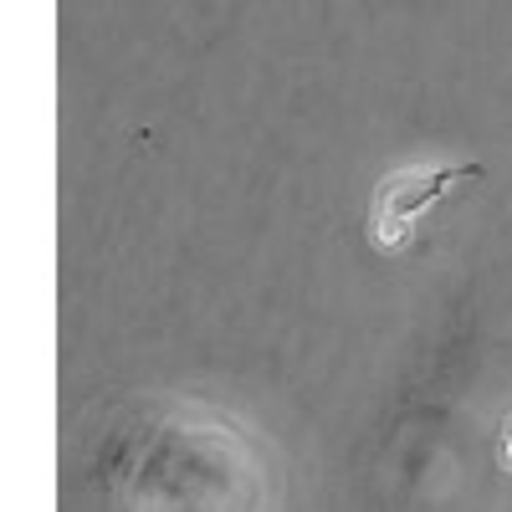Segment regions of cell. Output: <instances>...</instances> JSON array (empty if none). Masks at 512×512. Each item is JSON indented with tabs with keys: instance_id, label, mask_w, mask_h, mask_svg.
<instances>
[{
	"instance_id": "obj_1",
	"label": "cell",
	"mask_w": 512,
	"mask_h": 512,
	"mask_svg": "<svg viewBox=\"0 0 512 512\" xmlns=\"http://www.w3.org/2000/svg\"><path fill=\"white\" fill-rule=\"evenodd\" d=\"M113 512H282L277 456L221 405H149L113 436Z\"/></svg>"
},
{
	"instance_id": "obj_2",
	"label": "cell",
	"mask_w": 512,
	"mask_h": 512,
	"mask_svg": "<svg viewBox=\"0 0 512 512\" xmlns=\"http://www.w3.org/2000/svg\"><path fill=\"white\" fill-rule=\"evenodd\" d=\"M461 180H482V164H405V169H390L369 195V241L384 256L405 251L415 241L420 216L436 200H446Z\"/></svg>"
},
{
	"instance_id": "obj_3",
	"label": "cell",
	"mask_w": 512,
	"mask_h": 512,
	"mask_svg": "<svg viewBox=\"0 0 512 512\" xmlns=\"http://www.w3.org/2000/svg\"><path fill=\"white\" fill-rule=\"evenodd\" d=\"M502 466L512 472V415H507V425H502Z\"/></svg>"
}]
</instances>
